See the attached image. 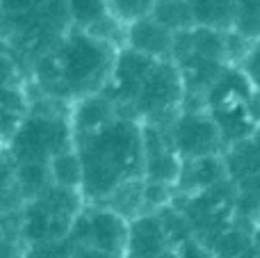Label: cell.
<instances>
[{
    "mask_svg": "<svg viewBox=\"0 0 260 258\" xmlns=\"http://www.w3.org/2000/svg\"><path fill=\"white\" fill-rule=\"evenodd\" d=\"M85 163L82 195L89 204H103L121 183L144 176V123L117 117L89 135L76 137Z\"/></svg>",
    "mask_w": 260,
    "mask_h": 258,
    "instance_id": "6da1fadb",
    "label": "cell"
},
{
    "mask_svg": "<svg viewBox=\"0 0 260 258\" xmlns=\"http://www.w3.org/2000/svg\"><path fill=\"white\" fill-rule=\"evenodd\" d=\"M119 48L71 27L62 41L35 62V78L46 96L78 101L105 91Z\"/></svg>",
    "mask_w": 260,
    "mask_h": 258,
    "instance_id": "7a4b0ae2",
    "label": "cell"
},
{
    "mask_svg": "<svg viewBox=\"0 0 260 258\" xmlns=\"http://www.w3.org/2000/svg\"><path fill=\"white\" fill-rule=\"evenodd\" d=\"M206 110L217 121L226 149L260 131V94L240 67H226L206 94Z\"/></svg>",
    "mask_w": 260,
    "mask_h": 258,
    "instance_id": "3957f363",
    "label": "cell"
},
{
    "mask_svg": "<svg viewBox=\"0 0 260 258\" xmlns=\"http://www.w3.org/2000/svg\"><path fill=\"white\" fill-rule=\"evenodd\" d=\"M76 146L71 117L27 112L18 131L7 142L16 163H50L57 153Z\"/></svg>",
    "mask_w": 260,
    "mask_h": 258,
    "instance_id": "277c9868",
    "label": "cell"
},
{
    "mask_svg": "<svg viewBox=\"0 0 260 258\" xmlns=\"http://www.w3.org/2000/svg\"><path fill=\"white\" fill-rule=\"evenodd\" d=\"M185 105V80L174 57L157 59L130 110L142 123L171 126Z\"/></svg>",
    "mask_w": 260,
    "mask_h": 258,
    "instance_id": "5b68a950",
    "label": "cell"
},
{
    "mask_svg": "<svg viewBox=\"0 0 260 258\" xmlns=\"http://www.w3.org/2000/svg\"><path fill=\"white\" fill-rule=\"evenodd\" d=\"M169 135L183 160L224 155L226 151L224 135L206 108H183L171 121Z\"/></svg>",
    "mask_w": 260,
    "mask_h": 258,
    "instance_id": "8992f818",
    "label": "cell"
},
{
    "mask_svg": "<svg viewBox=\"0 0 260 258\" xmlns=\"http://www.w3.org/2000/svg\"><path fill=\"white\" fill-rule=\"evenodd\" d=\"M71 233L85 247H94V249L123 256L128 247L130 219L105 208V206L91 204V208L87 213L82 210L76 217Z\"/></svg>",
    "mask_w": 260,
    "mask_h": 258,
    "instance_id": "52a82bcc",
    "label": "cell"
},
{
    "mask_svg": "<svg viewBox=\"0 0 260 258\" xmlns=\"http://www.w3.org/2000/svg\"><path fill=\"white\" fill-rule=\"evenodd\" d=\"M224 160L231 181L238 187V206L251 204L260 217V131L249 140L229 146Z\"/></svg>",
    "mask_w": 260,
    "mask_h": 258,
    "instance_id": "ba28073f",
    "label": "cell"
},
{
    "mask_svg": "<svg viewBox=\"0 0 260 258\" xmlns=\"http://www.w3.org/2000/svg\"><path fill=\"white\" fill-rule=\"evenodd\" d=\"M183 172V158L176 151L169 126L144 123V178L148 183L176 187Z\"/></svg>",
    "mask_w": 260,
    "mask_h": 258,
    "instance_id": "9c48e42d",
    "label": "cell"
},
{
    "mask_svg": "<svg viewBox=\"0 0 260 258\" xmlns=\"http://www.w3.org/2000/svg\"><path fill=\"white\" fill-rule=\"evenodd\" d=\"M157 59L148 57L144 53H137V50L128 48H119L117 59H114L112 67V76H110V82L105 87V94L119 105V108H128L133 105V101L137 99L142 85L146 82L151 69L155 67Z\"/></svg>",
    "mask_w": 260,
    "mask_h": 258,
    "instance_id": "30bf717a",
    "label": "cell"
},
{
    "mask_svg": "<svg viewBox=\"0 0 260 258\" xmlns=\"http://www.w3.org/2000/svg\"><path fill=\"white\" fill-rule=\"evenodd\" d=\"M176 32L162 25L155 16H144L139 21L128 23L126 46L137 53H144L153 59H169L174 57Z\"/></svg>",
    "mask_w": 260,
    "mask_h": 258,
    "instance_id": "8fae6325",
    "label": "cell"
},
{
    "mask_svg": "<svg viewBox=\"0 0 260 258\" xmlns=\"http://www.w3.org/2000/svg\"><path fill=\"white\" fill-rule=\"evenodd\" d=\"M167 247V227L155 213L130 219L128 247L123 258H160Z\"/></svg>",
    "mask_w": 260,
    "mask_h": 258,
    "instance_id": "7c38bea8",
    "label": "cell"
},
{
    "mask_svg": "<svg viewBox=\"0 0 260 258\" xmlns=\"http://www.w3.org/2000/svg\"><path fill=\"white\" fill-rule=\"evenodd\" d=\"M235 5H238V0H189L194 25L219 32L233 30Z\"/></svg>",
    "mask_w": 260,
    "mask_h": 258,
    "instance_id": "4fadbf2b",
    "label": "cell"
},
{
    "mask_svg": "<svg viewBox=\"0 0 260 258\" xmlns=\"http://www.w3.org/2000/svg\"><path fill=\"white\" fill-rule=\"evenodd\" d=\"M27 110L30 105L21 89H16L14 85L0 87V140L5 144L12 140L23 119L27 117Z\"/></svg>",
    "mask_w": 260,
    "mask_h": 258,
    "instance_id": "5bb4252c",
    "label": "cell"
},
{
    "mask_svg": "<svg viewBox=\"0 0 260 258\" xmlns=\"http://www.w3.org/2000/svg\"><path fill=\"white\" fill-rule=\"evenodd\" d=\"M48 169H50V181H53V185L82 192V183H85V163H82V155L76 146H71V149H67V151L55 155V158L48 163Z\"/></svg>",
    "mask_w": 260,
    "mask_h": 258,
    "instance_id": "9a60e30c",
    "label": "cell"
},
{
    "mask_svg": "<svg viewBox=\"0 0 260 258\" xmlns=\"http://www.w3.org/2000/svg\"><path fill=\"white\" fill-rule=\"evenodd\" d=\"M67 9L71 25L85 32H89L101 21L112 16L108 0H67Z\"/></svg>",
    "mask_w": 260,
    "mask_h": 258,
    "instance_id": "2e32d148",
    "label": "cell"
},
{
    "mask_svg": "<svg viewBox=\"0 0 260 258\" xmlns=\"http://www.w3.org/2000/svg\"><path fill=\"white\" fill-rule=\"evenodd\" d=\"M153 16L167 25L171 32H183L194 27V16H192V7L189 0H157Z\"/></svg>",
    "mask_w": 260,
    "mask_h": 258,
    "instance_id": "e0dca14e",
    "label": "cell"
},
{
    "mask_svg": "<svg viewBox=\"0 0 260 258\" xmlns=\"http://www.w3.org/2000/svg\"><path fill=\"white\" fill-rule=\"evenodd\" d=\"M233 32L251 44H260V0H238Z\"/></svg>",
    "mask_w": 260,
    "mask_h": 258,
    "instance_id": "ac0fdd59",
    "label": "cell"
},
{
    "mask_svg": "<svg viewBox=\"0 0 260 258\" xmlns=\"http://www.w3.org/2000/svg\"><path fill=\"white\" fill-rule=\"evenodd\" d=\"M155 3L157 0H108L110 12L126 25L144 16H151L153 9H155Z\"/></svg>",
    "mask_w": 260,
    "mask_h": 258,
    "instance_id": "d6986e66",
    "label": "cell"
},
{
    "mask_svg": "<svg viewBox=\"0 0 260 258\" xmlns=\"http://www.w3.org/2000/svg\"><path fill=\"white\" fill-rule=\"evenodd\" d=\"M240 69L247 73V78L251 80L253 89L260 94V44H253V48L249 50V55L242 59Z\"/></svg>",
    "mask_w": 260,
    "mask_h": 258,
    "instance_id": "ffe728a7",
    "label": "cell"
},
{
    "mask_svg": "<svg viewBox=\"0 0 260 258\" xmlns=\"http://www.w3.org/2000/svg\"><path fill=\"white\" fill-rule=\"evenodd\" d=\"M16 80V64H14V57L0 53V87H9Z\"/></svg>",
    "mask_w": 260,
    "mask_h": 258,
    "instance_id": "44dd1931",
    "label": "cell"
},
{
    "mask_svg": "<svg viewBox=\"0 0 260 258\" xmlns=\"http://www.w3.org/2000/svg\"><path fill=\"white\" fill-rule=\"evenodd\" d=\"M71 258H123V256H117V254H110V251H101V249H94V247L80 245L71 254Z\"/></svg>",
    "mask_w": 260,
    "mask_h": 258,
    "instance_id": "7402d4cb",
    "label": "cell"
},
{
    "mask_svg": "<svg viewBox=\"0 0 260 258\" xmlns=\"http://www.w3.org/2000/svg\"><path fill=\"white\" fill-rule=\"evenodd\" d=\"M178 3H180V0H178Z\"/></svg>",
    "mask_w": 260,
    "mask_h": 258,
    "instance_id": "603a6c76",
    "label": "cell"
},
{
    "mask_svg": "<svg viewBox=\"0 0 260 258\" xmlns=\"http://www.w3.org/2000/svg\"><path fill=\"white\" fill-rule=\"evenodd\" d=\"M0 142H3V140H0Z\"/></svg>",
    "mask_w": 260,
    "mask_h": 258,
    "instance_id": "cb8c5ba5",
    "label": "cell"
}]
</instances>
